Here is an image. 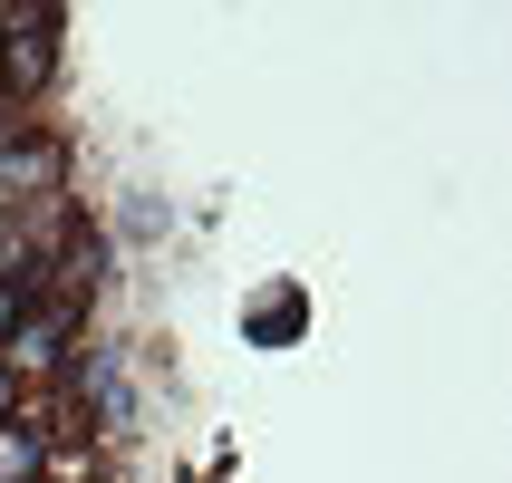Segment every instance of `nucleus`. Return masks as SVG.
Returning <instances> with one entry per match:
<instances>
[{
    "label": "nucleus",
    "instance_id": "nucleus-1",
    "mask_svg": "<svg viewBox=\"0 0 512 483\" xmlns=\"http://www.w3.org/2000/svg\"><path fill=\"white\" fill-rule=\"evenodd\" d=\"M78 348H87V310H68V300H29L20 329L0 339V368L29 387H58V377H78Z\"/></svg>",
    "mask_w": 512,
    "mask_h": 483
},
{
    "label": "nucleus",
    "instance_id": "nucleus-2",
    "mask_svg": "<svg viewBox=\"0 0 512 483\" xmlns=\"http://www.w3.org/2000/svg\"><path fill=\"white\" fill-rule=\"evenodd\" d=\"M49 194H68V136L39 116V126H10L0 136V213H29V203H49Z\"/></svg>",
    "mask_w": 512,
    "mask_h": 483
},
{
    "label": "nucleus",
    "instance_id": "nucleus-3",
    "mask_svg": "<svg viewBox=\"0 0 512 483\" xmlns=\"http://www.w3.org/2000/svg\"><path fill=\"white\" fill-rule=\"evenodd\" d=\"M39 464H49V445L10 416V426H0V483H39Z\"/></svg>",
    "mask_w": 512,
    "mask_h": 483
},
{
    "label": "nucleus",
    "instance_id": "nucleus-4",
    "mask_svg": "<svg viewBox=\"0 0 512 483\" xmlns=\"http://www.w3.org/2000/svg\"><path fill=\"white\" fill-rule=\"evenodd\" d=\"M39 483H116V474H107V455H97V445H49Z\"/></svg>",
    "mask_w": 512,
    "mask_h": 483
},
{
    "label": "nucleus",
    "instance_id": "nucleus-5",
    "mask_svg": "<svg viewBox=\"0 0 512 483\" xmlns=\"http://www.w3.org/2000/svg\"><path fill=\"white\" fill-rule=\"evenodd\" d=\"M20 310H29V290H20V271H0V339L20 329Z\"/></svg>",
    "mask_w": 512,
    "mask_h": 483
},
{
    "label": "nucleus",
    "instance_id": "nucleus-6",
    "mask_svg": "<svg viewBox=\"0 0 512 483\" xmlns=\"http://www.w3.org/2000/svg\"><path fill=\"white\" fill-rule=\"evenodd\" d=\"M0 271H20V232H10V213H0Z\"/></svg>",
    "mask_w": 512,
    "mask_h": 483
}]
</instances>
